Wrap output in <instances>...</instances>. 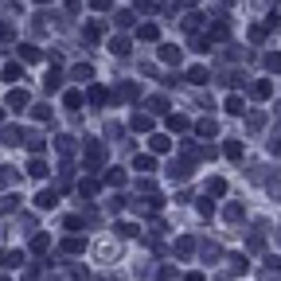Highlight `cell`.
<instances>
[{
    "instance_id": "cell-1",
    "label": "cell",
    "mask_w": 281,
    "mask_h": 281,
    "mask_svg": "<svg viewBox=\"0 0 281 281\" xmlns=\"http://www.w3.org/2000/svg\"><path fill=\"white\" fill-rule=\"evenodd\" d=\"M82 246H86V238H67V242H63V250H67V254H78Z\"/></svg>"
},
{
    "instance_id": "cell-3",
    "label": "cell",
    "mask_w": 281,
    "mask_h": 281,
    "mask_svg": "<svg viewBox=\"0 0 281 281\" xmlns=\"http://www.w3.org/2000/svg\"><path fill=\"white\" fill-rule=\"evenodd\" d=\"M35 203H39V207H55V195H51V192H43L39 199H35Z\"/></svg>"
},
{
    "instance_id": "cell-6",
    "label": "cell",
    "mask_w": 281,
    "mask_h": 281,
    "mask_svg": "<svg viewBox=\"0 0 281 281\" xmlns=\"http://www.w3.org/2000/svg\"><path fill=\"white\" fill-rule=\"evenodd\" d=\"M188 281H203V277H199V273H192V277H188Z\"/></svg>"
},
{
    "instance_id": "cell-5",
    "label": "cell",
    "mask_w": 281,
    "mask_h": 281,
    "mask_svg": "<svg viewBox=\"0 0 281 281\" xmlns=\"http://www.w3.org/2000/svg\"><path fill=\"white\" fill-rule=\"evenodd\" d=\"M269 266H273V269H277V273H281V258H269Z\"/></svg>"
},
{
    "instance_id": "cell-4",
    "label": "cell",
    "mask_w": 281,
    "mask_h": 281,
    "mask_svg": "<svg viewBox=\"0 0 281 281\" xmlns=\"http://www.w3.org/2000/svg\"><path fill=\"white\" fill-rule=\"evenodd\" d=\"M137 168L141 172H152V156H137Z\"/></svg>"
},
{
    "instance_id": "cell-2",
    "label": "cell",
    "mask_w": 281,
    "mask_h": 281,
    "mask_svg": "<svg viewBox=\"0 0 281 281\" xmlns=\"http://www.w3.org/2000/svg\"><path fill=\"white\" fill-rule=\"evenodd\" d=\"M0 262H4V266H16V262H24V254L8 250V254H0Z\"/></svg>"
}]
</instances>
